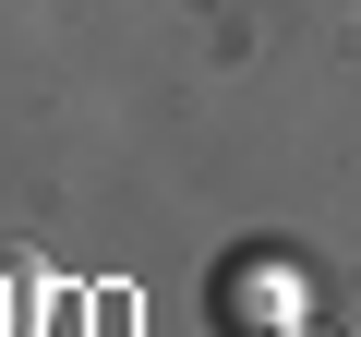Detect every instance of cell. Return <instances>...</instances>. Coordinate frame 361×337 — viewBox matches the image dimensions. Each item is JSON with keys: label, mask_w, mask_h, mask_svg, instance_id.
Returning <instances> with one entry per match:
<instances>
[{"label": "cell", "mask_w": 361, "mask_h": 337, "mask_svg": "<svg viewBox=\"0 0 361 337\" xmlns=\"http://www.w3.org/2000/svg\"><path fill=\"white\" fill-rule=\"evenodd\" d=\"M289 337H325V325H289Z\"/></svg>", "instance_id": "3"}, {"label": "cell", "mask_w": 361, "mask_h": 337, "mask_svg": "<svg viewBox=\"0 0 361 337\" xmlns=\"http://www.w3.org/2000/svg\"><path fill=\"white\" fill-rule=\"evenodd\" d=\"M0 337H37V265L0 253Z\"/></svg>", "instance_id": "2"}, {"label": "cell", "mask_w": 361, "mask_h": 337, "mask_svg": "<svg viewBox=\"0 0 361 337\" xmlns=\"http://www.w3.org/2000/svg\"><path fill=\"white\" fill-rule=\"evenodd\" d=\"M205 313H217L229 337H289V325H313V289H301L289 253H229V265L205 277Z\"/></svg>", "instance_id": "1"}]
</instances>
